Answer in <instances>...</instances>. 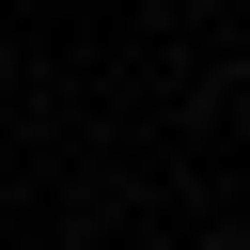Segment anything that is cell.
Here are the masks:
<instances>
[{"label":"cell","mask_w":250,"mask_h":250,"mask_svg":"<svg viewBox=\"0 0 250 250\" xmlns=\"http://www.w3.org/2000/svg\"><path fill=\"white\" fill-rule=\"evenodd\" d=\"M203 250H219V234H203Z\"/></svg>","instance_id":"obj_1"}]
</instances>
